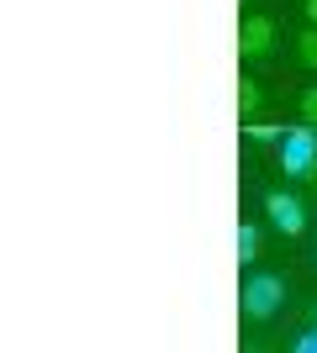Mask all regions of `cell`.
<instances>
[{"label": "cell", "instance_id": "obj_1", "mask_svg": "<svg viewBox=\"0 0 317 353\" xmlns=\"http://www.w3.org/2000/svg\"><path fill=\"white\" fill-rule=\"evenodd\" d=\"M280 174L286 179H302V185H312L317 179V127L312 121H296V127H286V137H280Z\"/></svg>", "mask_w": 317, "mask_h": 353}, {"label": "cell", "instance_id": "obj_2", "mask_svg": "<svg viewBox=\"0 0 317 353\" xmlns=\"http://www.w3.org/2000/svg\"><path fill=\"white\" fill-rule=\"evenodd\" d=\"M286 274H275V269H259V274H249L243 280V316L249 322H270L275 311L286 306Z\"/></svg>", "mask_w": 317, "mask_h": 353}, {"label": "cell", "instance_id": "obj_3", "mask_svg": "<svg viewBox=\"0 0 317 353\" xmlns=\"http://www.w3.org/2000/svg\"><path fill=\"white\" fill-rule=\"evenodd\" d=\"M265 216H270V227L280 237H302L307 232V201L291 195V190H280V185L265 190Z\"/></svg>", "mask_w": 317, "mask_h": 353}, {"label": "cell", "instance_id": "obj_4", "mask_svg": "<svg viewBox=\"0 0 317 353\" xmlns=\"http://www.w3.org/2000/svg\"><path fill=\"white\" fill-rule=\"evenodd\" d=\"M275 37H280V27H275L270 16H243V27H238V59L243 63H265L275 53Z\"/></svg>", "mask_w": 317, "mask_h": 353}, {"label": "cell", "instance_id": "obj_5", "mask_svg": "<svg viewBox=\"0 0 317 353\" xmlns=\"http://www.w3.org/2000/svg\"><path fill=\"white\" fill-rule=\"evenodd\" d=\"M265 105V90L254 79H238V121H254V111Z\"/></svg>", "mask_w": 317, "mask_h": 353}, {"label": "cell", "instance_id": "obj_6", "mask_svg": "<svg viewBox=\"0 0 317 353\" xmlns=\"http://www.w3.org/2000/svg\"><path fill=\"white\" fill-rule=\"evenodd\" d=\"M254 259H259V227L238 221V264H254Z\"/></svg>", "mask_w": 317, "mask_h": 353}, {"label": "cell", "instance_id": "obj_7", "mask_svg": "<svg viewBox=\"0 0 317 353\" xmlns=\"http://www.w3.org/2000/svg\"><path fill=\"white\" fill-rule=\"evenodd\" d=\"M243 137H249V143H280V137H286V127H270V121H243Z\"/></svg>", "mask_w": 317, "mask_h": 353}, {"label": "cell", "instance_id": "obj_8", "mask_svg": "<svg viewBox=\"0 0 317 353\" xmlns=\"http://www.w3.org/2000/svg\"><path fill=\"white\" fill-rule=\"evenodd\" d=\"M296 63H302V69H317V27H307L302 37H296Z\"/></svg>", "mask_w": 317, "mask_h": 353}, {"label": "cell", "instance_id": "obj_9", "mask_svg": "<svg viewBox=\"0 0 317 353\" xmlns=\"http://www.w3.org/2000/svg\"><path fill=\"white\" fill-rule=\"evenodd\" d=\"M296 111H302V121L317 127V90H302V95H296Z\"/></svg>", "mask_w": 317, "mask_h": 353}, {"label": "cell", "instance_id": "obj_10", "mask_svg": "<svg viewBox=\"0 0 317 353\" xmlns=\"http://www.w3.org/2000/svg\"><path fill=\"white\" fill-rule=\"evenodd\" d=\"M291 353H317V327H312V332H302V338L291 343Z\"/></svg>", "mask_w": 317, "mask_h": 353}, {"label": "cell", "instance_id": "obj_11", "mask_svg": "<svg viewBox=\"0 0 317 353\" xmlns=\"http://www.w3.org/2000/svg\"><path fill=\"white\" fill-rule=\"evenodd\" d=\"M302 11H307V21L317 27V0H302Z\"/></svg>", "mask_w": 317, "mask_h": 353}, {"label": "cell", "instance_id": "obj_12", "mask_svg": "<svg viewBox=\"0 0 317 353\" xmlns=\"http://www.w3.org/2000/svg\"><path fill=\"white\" fill-rule=\"evenodd\" d=\"M312 327H317V311H312Z\"/></svg>", "mask_w": 317, "mask_h": 353}]
</instances>
